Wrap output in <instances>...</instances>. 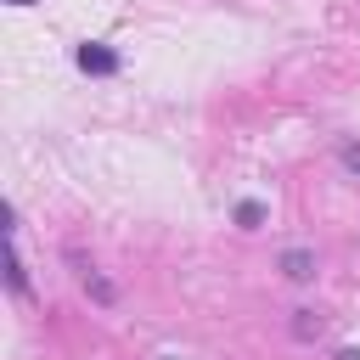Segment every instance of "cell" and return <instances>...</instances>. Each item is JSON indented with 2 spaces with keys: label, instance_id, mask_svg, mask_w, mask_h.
Wrapping results in <instances>:
<instances>
[{
  "label": "cell",
  "instance_id": "1",
  "mask_svg": "<svg viewBox=\"0 0 360 360\" xmlns=\"http://www.w3.org/2000/svg\"><path fill=\"white\" fill-rule=\"evenodd\" d=\"M73 62H79V73H90V79H112V73H118V51L101 45V39H84V45L73 51Z\"/></svg>",
  "mask_w": 360,
  "mask_h": 360
},
{
  "label": "cell",
  "instance_id": "2",
  "mask_svg": "<svg viewBox=\"0 0 360 360\" xmlns=\"http://www.w3.org/2000/svg\"><path fill=\"white\" fill-rule=\"evenodd\" d=\"M73 270H79V287H84V292H90V298H96L101 309H112V304H118V287H112V281H107V276H101L96 264H84V259L73 253Z\"/></svg>",
  "mask_w": 360,
  "mask_h": 360
},
{
  "label": "cell",
  "instance_id": "3",
  "mask_svg": "<svg viewBox=\"0 0 360 360\" xmlns=\"http://www.w3.org/2000/svg\"><path fill=\"white\" fill-rule=\"evenodd\" d=\"M281 276L287 281H315V253L309 248H287L281 253Z\"/></svg>",
  "mask_w": 360,
  "mask_h": 360
},
{
  "label": "cell",
  "instance_id": "4",
  "mask_svg": "<svg viewBox=\"0 0 360 360\" xmlns=\"http://www.w3.org/2000/svg\"><path fill=\"white\" fill-rule=\"evenodd\" d=\"M6 242H11V248H6V287L22 298V292H28V264H22V253H17V236H6Z\"/></svg>",
  "mask_w": 360,
  "mask_h": 360
},
{
  "label": "cell",
  "instance_id": "5",
  "mask_svg": "<svg viewBox=\"0 0 360 360\" xmlns=\"http://www.w3.org/2000/svg\"><path fill=\"white\" fill-rule=\"evenodd\" d=\"M292 338H298V343L321 338V315H315V309H292Z\"/></svg>",
  "mask_w": 360,
  "mask_h": 360
},
{
  "label": "cell",
  "instance_id": "6",
  "mask_svg": "<svg viewBox=\"0 0 360 360\" xmlns=\"http://www.w3.org/2000/svg\"><path fill=\"white\" fill-rule=\"evenodd\" d=\"M231 219H236L242 231H259V225H264V202H253V197H248V202H236V214H231Z\"/></svg>",
  "mask_w": 360,
  "mask_h": 360
},
{
  "label": "cell",
  "instance_id": "7",
  "mask_svg": "<svg viewBox=\"0 0 360 360\" xmlns=\"http://www.w3.org/2000/svg\"><path fill=\"white\" fill-rule=\"evenodd\" d=\"M338 163H343V169L360 180V141H338Z\"/></svg>",
  "mask_w": 360,
  "mask_h": 360
},
{
  "label": "cell",
  "instance_id": "8",
  "mask_svg": "<svg viewBox=\"0 0 360 360\" xmlns=\"http://www.w3.org/2000/svg\"><path fill=\"white\" fill-rule=\"evenodd\" d=\"M332 360H360V349H338V354H332Z\"/></svg>",
  "mask_w": 360,
  "mask_h": 360
},
{
  "label": "cell",
  "instance_id": "9",
  "mask_svg": "<svg viewBox=\"0 0 360 360\" xmlns=\"http://www.w3.org/2000/svg\"><path fill=\"white\" fill-rule=\"evenodd\" d=\"M6 6H34V0H6Z\"/></svg>",
  "mask_w": 360,
  "mask_h": 360
}]
</instances>
